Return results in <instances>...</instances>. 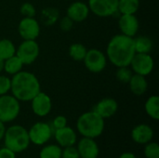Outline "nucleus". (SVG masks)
I'll list each match as a JSON object with an SVG mask.
<instances>
[{"mask_svg": "<svg viewBox=\"0 0 159 158\" xmlns=\"http://www.w3.org/2000/svg\"><path fill=\"white\" fill-rule=\"evenodd\" d=\"M135 55L133 37L122 34L113 36L106 47V57L115 66H129L133 56Z\"/></svg>", "mask_w": 159, "mask_h": 158, "instance_id": "nucleus-1", "label": "nucleus"}, {"mask_svg": "<svg viewBox=\"0 0 159 158\" xmlns=\"http://www.w3.org/2000/svg\"><path fill=\"white\" fill-rule=\"evenodd\" d=\"M11 95L19 102H31L41 91L38 78L30 72L20 71L11 77Z\"/></svg>", "mask_w": 159, "mask_h": 158, "instance_id": "nucleus-2", "label": "nucleus"}, {"mask_svg": "<svg viewBox=\"0 0 159 158\" xmlns=\"http://www.w3.org/2000/svg\"><path fill=\"white\" fill-rule=\"evenodd\" d=\"M104 119L96 112L89 111L82 114L76 121V129L82 137L96 139L104 130Z\"/></svg>", "mask_w": 159, "mask_h": 158, "instance_id": "nucleus-3", "label": "nucleus"}, {"mask_svg": "<svg viewBox=\"0 0 159 158\" xmlns=\"http://www.w3.org/2000/svg\"><path fill=\"white\" fill-rule=\"evenodd\" d=\"M3 140L4 145L15 154L27 150L31 143L28 130L20 125H13L6 129Z\"/></svg>", "mask_w": 159, "mask_h": 158, "instance_id": "nucleus-4", "label": "nucleus"}, {"mask_svg": "<svg viewBox=\"0 0 159 158\" xmlns=\"http://www.w3.org/2000/svg\"><path fill=\"white\" fill-rule=\"evenodd\" d=\"M20 112V102L13 95L0 96V121L3 123L12 122L19 116Z\"/></svg>", "mask_w": 159, "mask_h": 158, "instance_id": "nucleus-5", "label": "nucleus"}, {"mask_svg": "<svg viewBox=\"0 0 159 158\" xmlns=\"http://www.w3.org/2000/svg\"><path fill=\"white\" fill-rule=\"evenodd\" d=\"M28 135L31 143L42 146L51 139L53 135V129L46 122H36L28 130Z\"/></svg>", "mask_w": 159, "mask_h": 158, "instance_id": "nucleus-6", "label": "nucleus"}, {"mask_svg": "<svg viewBox=\"0 0 159 158\" xmlns=\"http://www.w3.org/2000/svg\"><path fill=\"white\" fill-rule=\"evenodd\" d=\"M40 53V47L35 40H23L16 48V55L24 65H30L35 61Z\"/></svg>", "mask_w": 159, "mask_h": 158, "instance_id": "nucleus-7", "label": "nucleus"}, {"mask_svg": "<svg viewBox=\"0 0 159 158\" xmlns=\"http://www.w3.org/2000/svg\"><path fill=\"white\" fill-rule=\"evenodd\" d=\"M83 61L89 72L97 74L105 69L107 64V57L102 51L92 48L87 51Z\"/></svg>", "mask_w": 159, "mask_h": 158, "instance_id": "nucleus-8", "label": "nucleus"}, {"mask_svg": "<svg viewBox=\"0 0 159 158\" xmlns=\"http://www.w3.org/2000/svg\"><path fill=\"white\" fill-rule=\"evenodd\" d=\"M129 66L135 74L146 76L152 73L155 61L150 53H135Z\"/></svg>", "mask_w": 159, "mask_h": 158, "instance_id": "nucleus-9", "label": "nucleus"}, {"mask_svg": "<svg viewBox=\"0 0 159 158\" xmlns=\"http://www.w3.org/2000/svg\"><path fill=\"white\" fill-rule=\"evenodd\" d=\"M88 6L93 14L105 18L117 12L118 0H89Z\"/></svg>", "mask_w": 159, "mask_h": 158, "instance_id": "nucleus-10", "label": "nucleus"}, {"mask_svg": "<svg viewBox=\"0 0 159 158\" xmlns=\"http://www.w3.org/2000/svg\"><path fill=\"white\" fill-rule=\"evenodd\" d=\"M18 32L23 40H35L40 34L39 22L34 17H23L18 25Z\"/></svg>", "mask_w": 159, "mask_h": 158, "instance_id": "nucleus-11", "label": "nucleus"}, {"mask_svg": "<svg viewBox=\"0 0 159 158\" xmlns=\"http://www.w3.org/2000/svg\"><path fill=\"white\" fill-rule=\"evenodd\" d=\"M31 107L34 114L37 116H47L52 109L50 97L45 92H38L31 101Z\"/></svg>", "mask_w": 159, "mask_h": 158, "instance_id": "nucleus-12", "label": "nucleus"}, {"mask_svg": "<svg viewBox=\"0 0 159 158\" xmlns=\"http://www.w3.org/2000/svg\"><path fill=\"white\" fill-rule=\"evenodd\" d=\"M76 149L80 158H98L100 148L94 139L83 137L77 142Z\"/></svg>", "mask_w": 159, "mask_h": 158, "instance_id": "nucleus-13", "label": "nucleus"}, {"mask_svg": "<svg viewBox=\"0 0 159 158\" xmlns=\"http://www.w3.org/2000/svg\"><path fill=\"white\" fill-rule=\"evenodd\" d=\"M118 27L122 34L134 37L139 30V20L135 14H121L118 20Z\"/></svg>", "mask_w": 159, "mask_h": 158, "instance_id": "nucleus-14", "label": "nucleus"}, {"mask_svg": "<svg viewBox=\"0 0 159 158\" xmlns=\"http://www.w3.org/2000/svg\"><path fill=\"white\" fill-rule=\"evenodd\" d=\"M55 141L61 148L73 146L77 142V135L75 129L70 127H64L53 131Z\"/></svg>", "mask_w": 159, "mask_h": 158, "instance_id": "nucleus-15", "label": "nucleus"}, {"mask_svg": "<svg viewBox=\"0 0 159 158\" xmlns=\"http://www.w3.org/2000/svg\"><path fill=\"white\" fill-rule=\"evenodd\" d=\"M118 110V103L113 98H104L97 102L93 111L103 119L114 116Z\"/></svg>", "mask_w": 159, "mask_h": 158, "instance_id": "nucleus-16", "label": "nucleus"}, {"mask_svg": "<svg viewBox=\"0 0 159 158\" xmlns=\"http://www.w3.org/2000/svg\"><path fill=\"white\" fill-rule=\"evenodd\" d=\"M154 129L147 124H140L131 130V139L138 144H146L154 139Z\"/></svg>", "mask_w": 159, "mask_h": 158, "instance_id": "nucleus-17", "label": "nucleus"}, {"mask_svg": "<svg viewBox=\"0 0 159 158\" xmlns=\"http://www.w3.org/2000/svg\"><path fill=\"white\" fill-rule=\"evenodd\" d=\"M89 14V6L82 1H75L72 3L66 10V16H68L74 22H81L85 20Z\"/></svg>", "mask_w": 159, "mask_h": 158, "instance_id": "nucleus-18", "label": "nucleus"}, {"mask_svg": "<svg viewBox=\"0 0 159 158\" xmlns=\"http://www.w3.org/2000/svg\"><path fill=\"white\" fill-rule=\"evenodd\" d=\"M128 84L129 86L130 91L137 96L144 94L148 88V83L145 76L138 74H133Z\"/></svg>", "mask_w": 159, "mask_h": 158, "instance_id": "nucleus-19", "label": "nucleus"}, {"mask_svg": "<svg viewBox=\"0 0 159 158\" xmlns=\"http://www.w3.org/2000/svg\"><path fill=\"white\" fill-rule=\"evenodd\" d=\"M23 63L20 61V59L15 54L11 56L10 58L4 61V70L7 74L14 75L17 73L20 72L23 67Z\"/></svg>", "mask_w": 159, "mask_h": 158, "instance_id": "nucleus-20", "label": "nucleus"}, {"mask_svg": "<svg viewBox=\"0 0 159 158\" xmlns=\"http://www.w3.org/2000/svg\"><path fill=\"white\" fill-rule=\"evenodd\" d=\"M146 114L154 120L159 119V97L157 95L150 96L144 104Z\"/></svg>", "mask_w": 159, "mask_h": 158, "instance_id": "nucleus-21", "label": "nucleus"}, {"mask_svg": "<svg viewBox=\"0 0 159 158\" xmlns=\"http://www.w3.org/2000/svg\"><path fill=\"white\" fill-rule=\"evenodd\" d=\"M135 53H150L153 49V42L148 36L141 35L133 37Z\"/></svg>", "mask_w": 159, "mask_h": 158, "instance_id": "nucleus-22", "label": "nucleus"}, {"mask_svg": "<svg viewBox=\"0 0 159 158\" xmlns=\"http://www.w3.org/2000/svg\"><path fill=\"white\" fill-rule=\"evenodd\" d=\"M140 7V0H118L117 12L120 14H135Z\"/></svg>", "mask_w": 159, "mask_h": 158, "instance_id": "nucleus-23", "label": "nucleus"}, {"mask_svg": "<svg viewBox=\"0 0 159 158\" xmlns=\"http://www.w3.org/2000/svg\"><path fill=\"white\" fill-rule=\"evenodd\" d=\"M61 151L58 144H45L39 152V158H61Z\"/></svg>", "mask_w": 159, "mask_h": 158, "instance_id": "nucleus-24", "label": "nucleus"}, {"mask_svg": "<svg viewBox=\"0 0 159 158\" xmlns=\"http://www.w3.org/2000/svg\"><path fill=\"white\" fill-rule=\"evenodd\" d=\"M16 54V47L13 42L7 38L0 40V58L4 61Z\"/></svg>", "mask_w": 159, "mask_h": 158, "instance_id": "nucleus-25", "label": "nucleus"}, {"mask_svg": "<svg viewBox=\"0 0 159 158\" xmlns=\"http://www.w3.org/2000/svg\"><path fill=\"white\" fill-rule=\"evenodd\" d=\"M88 49L83 44L75 43L69 47V56L75 61H83Z\"/></svg>", "mask_w": 159, "mask_h": 158, "instance_id": "nucleus-26", "label": "nucleus"}, {"mask_svg": "<svg viewBox=\"0 0 159 158\" xmlns=\"http://www.w3.org/2000/svg\"><path fill=\"white\" fill-rule=\"evenodd\" d=\"M133 73L132 70H130L129 68V66H123V67H118L116 73V79L123 83V84H128L132 76Z\"/></svg>", "mask_w": 159, "mask_h": 158, "instance_id": "nucleus-27", "label": "nucleus"}, {"mask_svg": "<svg viewBox=\"0 0 159 158\" xmlns=\"http://www.w3.org/2000/svg\"><path fill=\"white\" fill-rule=\"evenodd\" d=\"M143 154L146 158H159V145L157 142H150L144 144Z\"/></svg>", "mask_w": 159, "mask_h": 158, "instance_id": "nucleus-28", "label": "nucleus"}, {"mask_svg": "<svg viewBox=\"0 0 159 158\" xmlns=\"http://www.w3.org/2000/svg\"><path fill=\"white\" fill-rule=\"evenodd\" d=\"M42 15H43V20L46 24H52L54 21H56L59 13L56 9L46 8L42 11Z\"/></svg>", "mask_w": 159, "mask_h": 158, "instance_id": "nucleus-29", "label": "nucleus"}, {"mask_svg": "<svg viewBox=\"0 0 159 158\" xmlns=\"http://www.w3.org/2000/svg\"><path fill=\"white\" fill-rule=\"evenodd\" d=\"M11 88V78L7 75L0 74V96L7 94Z\"/></svg>", "mask_w": 159, "mask_h": 158, "instance_id": "nucleus-30", "label": "nucleus"}, {"mask_svg": "<svg viewBox=\"0 0 159 158\" xmlns=\"http://www.w3.org/2000/svg\"><path fill=\"white\" fill-rule=\"evenodd\" d=\"M20 11L23 17H34L36 14L35 7L31 3H23L20 7Z\"/></svg>", "mask_w": 159, "mask_h": 158, "instance_id": "nucleus-31", "label": "nucleus"}, {"mask_svg": "<svg viewBox=\"0 0 159 158\" xmlns=\"http://www.w3.org/2000/svg\"><path fill=\"white\" fill-rule=\"evenodd\" d=\"M61 158H80L78 151L75 145L62 148Z\"/></svg>", "mask_w": 159, "mask_h": 158, "instance_id": "nucleus-32", "label": "nucleus"}, {"mask_svg": "<svg viewBox=\"0 0 159 158\" xmlns=\"http://www.w3.org/2000/svg\"><path fill=\"white\" fill-rule=\"evenodd\" d=\"M67 126V118L63 115H57L53 121H52V129H53V131L55 129H61V128H64Z\"/></svg>", "mask_w": 159, "mask_h": 158, "instance_id": "nucleus-33", "label": "nucleus"}, {"mask_svg": "<svg viewBox=\"0 0 159 158\" xmlns=\"http://www.w3.org/2000/svg\"><path fill=\"white\" fill-rule=\"evenodd\" d=\"M59 25H60V28H61V31H63V32H68V31H70V30L73 28V26H74V21H73L68 16H65V17H63L62 19H61Z\"/></svg>", "mask_w": 159, "mask_h": 158, "instance_id": "nucleus-34", "label": "nucleus"}, {"mask_svg": "<svg viewBox=\"0 0 159 158\" xmlns=\"http://www.w3.org/2000/svg\"><path fill=\"white\" fill-rule=\"evenodd\" d=\"M16 155L13 151L7 148L6 146L0 148V158H16Z\"/></svg>", "mask_w": 159, "mask_h": 158, "instance_id": "nucleus-35", "label": "nucleus"}, {"mask_svg": "<svg viewBox=\"0 0 159 158\" xmlns=\"http://www.w3.org/2000/svg\"><path fill=\"white\" fill-rule=\"evenodd\" d=\"M5 132H6V126H5V123H3L2 121H0V142H1V141L3 140V138H4Z\"/></svg>", "mask_w": 159, "mask_h": 158, "instance_id": "nucleus-36", "label": "nucleus"}, {"mask_svg": "<svg viewBox=\"0 0 159 158\" xmlns=\"http://www.w3.org/2000/svg\"><path fill=\"white\" fill-rule=\"evenodd\" d=\"M118 158H137V156L133 154V153H130V152H125L123 154L120 155V156Z\"/></svg>", "mask_w": 159, "mask_h": 158, "instance_id": "nucleus-37", "label": "nucleus"}, {"mask_svg": "<svg viewBox=\"0 0 159 158\" xmlns=\"http://www.w3.org/2000/svg\"><path fill=\"white\" fill-rule=\"evenodd\" d=\"M4 70V60L0 58V73Z\"/></svg>", "mask_w": 159, "mask_h": 158, "instance_id": "nucleus-38", "label": "nucleus"}]
</instances>
